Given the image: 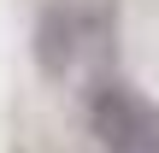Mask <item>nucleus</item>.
I'll list each match as a JSON object with an SVG mask.
<instances>
[{
	"label": "nucleus",
	"instance_id": "obj_1",
	"mask_svg": "<svg viewBox=\"0 0 159 153\" xmlns=\"http://www.w3.org/2000/svg\"><path fill=\"white\" fill-rule=\"evenodd\" d=\"M89 124L106 153H159V112L124 83H100L89 94Z\"/></svg>",
	"mask_w": 159,
	"mask_h": 153
},
{
	"label": "nucleus",
	"instance_id": "obj_2",
	"mask_svg": "<svg viewBox=\"0 0 159 153\" xmlns=\"http://www.w3.org/2000/svg\"><path fill=\"white\" fill-rule=\"evenodd\" d=\"M71 53H77V12H71L65 0H53V6L41 12V24H35V59H41L47 77H59V71L71 65Z\"/></svg>",
	"mask_w": 159,
	"mask_h": 153
}]
</instances>
